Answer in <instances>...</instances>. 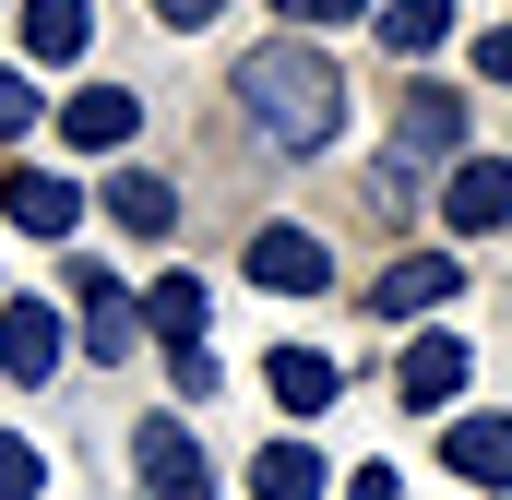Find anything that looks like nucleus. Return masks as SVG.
Instances as JSON below:
<instances>
[{"instance_id": "f257e3e1", "label": "nucleus", "mask_w": 512, "mask_h": 500, "mask_svg": "<svg viewBox=\"0 0 512 500\" xmlns=\"http://www.w3.org/2000/svg\"><path fill=\"white\" fill-rule=\"evenodd\" d=\"M239 108H251L286 155H322V143L346 131V84H334V60H322V48H298V36L274 24V48L239 60Z\"/></svg>"}, {"instance_id": "f03ea898", "label": "nucleus", "mask_w": 512, "mask_h": 500, "mask_svg": "<svg viewBox=\"0 0 512 500\" xmlns=\"http://www.w3.org/2000/svg\"><path fill=\"white\" fill-rule=\"evenodd\" d=\"M131 465H143V500H215V465L179 417H143L131 429Z\"/></svg>"}, {"instance_id": "7ed1b4c3", "label": "nucleus", "mask_w": 512, "mask_h": 500, "mask_svg": "<svg viewBox=\"0 0 512 500\" xmlns=\"http://www.w3.org/2000/svg\"><path fill=\"white\" fill-rule=\"evenodd\" d=\"M251 286H274V298H322V286H334V250L310 239V227H262V239H251Z\"/></svg>"}, {"instance_id": "20e7f679", "label": "nucleus", "mask_w": 512, "mask_h": 500, "mask_svg": "<svg viewBox=\"0 0 512 500\" xmlns=\"http://www.w3.org/2000/svg\"><path fill=\"white\" fill-rule=\"evenodd\" d=\"M441 215H453L465 239H489V227H512V155H465V167L441 179Z\"/></svg>"}, {"instance_id": "39448f33", "label": "nucleus", "mask_w": 512, "mask_h": 500, "mask_svg": "<svg viewBox=\"0 0 512 500\" xmlns=\"http://www.w3.org/2000/svg\"><path fill=\"white\" fill-rule=\"evenodd\" d=\"M465 143V96H441V84H417L405 108H393V179L417 167V155H453Z\"/></svg>"}, {"instance_id": "423d86ee", "label": "nucleus", "mask_w": 512, "mask_h": 500, "mask_svg": "<svg viewBox=\"0 0 512 500\" xmlns=\"http://www.w3.org/2000/svg\"><path fill=\"white\" fill-rule=\"evenodd\" d=\"M0 370H12V381H48V370H60V310L0 298Z\"/></svg>"}, {"instance_id": "0eeeda50", "label": "nucleus", "mask_w": 512, "mask_h": 500, "mask_svg": "<svg viewBox=\"0 0 512 500\" xmlns=\"http://www.w3.org/2000/svg\"><path fill=\"white\" fill-rule=\"evenodd\" d=\"M453 286H465V262H453V250H417V262H393V274H382L370 310H382V322H417V310H441Z\"/></svg>"}, {"instance_id": "6e6552de", "label": "nucleus", "mask_w": 512, "mask_h": 500, "mask_svg": "<svg viewBox=\"0 0 512 500\" xmlns=\"http://www.w3.org/2000/svg\"><path fill=\"white\" fill-rule=\"evenodd\" d=\"M441 465L477 477V489H512V417H453L441 429Z\"/></svg>"}, {"instance_id": "1a4fd4ad", "label": "nucleus", "mask_w": 512, "mask_h": 500, "mask_svg": "<svg viewBox=\"0 0 512 500\" xmlns=\"http://www.w3.org/2000/svg\"><path fill=\"white\" fill-rule=\"evenodd\" d=\"M12 227H24V239H72V227H84V191L48 179V167H24V179H12Z\"/></svg>"}, {"instance_id": "9d476101", "label": "nucleus", "mask_w": 512, "mask_h": 500, "mask_svg": "<svg viewBox=\"0 0 512 500\" xmlns=\"http://www.w3.org/2000/svg\"><path fill=\"white\" fill-rule=\"evenodd\" d=\"M72 310H84V346H96V358H131V334H143V310H131V298L108 286V274H96V262H84V286H72Z\"/></svg>"}, {"instance_id": "9b49d317", "label": "nucleus", "mask_w": 512, "mask_h": 500, "mask_svg": "<svg viewBox=\"0 0 512 500\" xmlns=\"http://www.w3.org/2000/svg\"><path fill=\"white\" fill-rule=\"evenodd\" d=\"M60 131H72V143H84V155H108V143H131V131H143V108H131L120 84H84V96H72V108H60Z\"/></svg>"}, {"instance_id": "f8f14e48", "label": "nucleus", "mask_w": 512, "mask_h": 500, "mask_svg": "<svg viewBox=\"0 0 512 500\" xmlns=\"http://www.w3.org/2000/svg\"><path fill=\"white\" fill-rule=\"evenodd\" d=\"M108 215H120L131 239H167V227H179V191H167L155 167H120V179H108Z\"/></svg>"}, {"instance_id": "ddd939ff", "label": "nucleus", "mask_w": 512, "mask_h": 500, "mask_svg": "<svg viewBox=\"0 0 512 500\" xmlns=\"http://www.w3.org/2000/svg\"><path fill=\"white\" fill-rule=\"evenodd\" d=\"M334 477H322V453L310 441H262V465H251V500H322Z\"/></svg>"}, {"instance_id": "4468645a", "label": "nucleus", "mask_w": 512, "mask_h": 500, "mask_svg": "<svg viewBox=\"0 0 512 500\" xmlns=\"http://www.w3.org/2000/svg\"><path fill=\"white\" fill-rule=\"evenodd\" d=\"M274 405H286V417H322V405H334V358H322V346H274Z\"/></svg>"}, {"instance_id": "2eb2a0df", "label": "nucleus", "mask_w": 512, "mask_h": 500, "mask_svg": "<svg viewBox=\"0 0 512 500\" xmlns=\"http://www.w3.org/2000/svg\"><path fill=\"white\" fill-rule=\"evenodd\" d=\"M84 36H96L84 0H24V48H36V60H84Z\"/></svg>"}, {"instance_id": "dca6fc26", "label": "nucleus", "mask_w": 512, "mask_h": 500, "mask_svg": "<svg viewBox=\"0 0 512 500\" xmlns=\"http://www.w3.org/2000/svg\"><path fill=\"white\" fill-rule=\"evenodd\" d=\"M453 393H465V346H453V334L405 346V405H453Z\"/></svg>"}, {"instance_id": "f3484780", "label": "nucleus", "mask_w": 512, "mask_h": 500, "mask_svg": "<svg viewBox=\"0 0 512 500\" xmlns=\"http://www.w3.org/2000/svg\"><path fill=\"white\" fill-rule=\"evenodd\" d=\"M143 322H155L167 346H203V286H191V274H155V298H143Z\"/></svg>"}, {"instance_id": "a211bd4d", "label": "nucleus", "mask_w": 512, "mask_h": 500, "mask_svg": "<svg viewBox=\"0 0 512 500\" xmlns=\"http://www.w3.org/2000/svg\"><path fill=\"white\" fill-rule=\"evenodd\" d=\"M453 36V0H382V48H441Z\"/></svg>"}, {"instance_id": "6ab92c4d", "label": "nucleus", "mask_w": 512, "mask_h": 500, "mask_svg": "<svg viewBox=\"0 0 512 500\" xmlns=\"http://www.w3.org/2000/svg\"><path fill=\"white\" fill-rule=\"evenodd\" d=\"M48 489V465H36V441L24 429H0V500H36Z\"/></svg>"}, {"instance_id": "aec40b11", "label": "nucleus", "mask_w": 512, "mask_h": 500, "mask_svg": "<svg viewBox=\"0 0 512 500\" xmlns=\"http://www.w3.org/2000/svg\"><path fill=\"white\" fill-rule=\"evenodd\" d=\"M24 131H36V84H24V72H0V143H24Z\"/></svg>"}, {"instance_id": "412c9836", "label": "nucleus", "mask_w": 512, "mask_h": 500, "mask_svg": "<svg viewBox=\"0 0 512 500\" xmlns=\"http://www.w3.org/2000/svg\"><path fill=\"white\" fill-rule=\"evenodd\" d=\"M167 381H179V405H203V393H215V358H203V346H167Z\"/></svg>"}, {"instance_id": "4be33fe9", "label": "nucleus", "mask_w": 512, "mask_h": 500, "mask_svg": "<svg viewBox=\"0 0 512 500\" xmlns=\"http://www.w3.org/2000/svg\"><path fill=\"white\" fill-rule=\"evenodd\" d=\"M370 0H274V24H358Z\"/></svg>"}, {"instance_id": "5701e85b", "label": "nucleus", "mask_w": 512, "mask_h": 500, "mask_svg": "<svg viewBox=\"0 0 512 500\" xmlns=\"http://www.w3.org/2000/svg\"><path fill=\"white\" fill-rule=\"evenodd\" d=\"M477 72H489V84H512V24H501V36H477Z\"/></svg>"}, {"instance_id": "b1692460", "label": "nucleus", "mask_w": 512, "mask_h": 500, "mask_svg": "<svg viewBox=\"0 0 512 500\" xmlns=\"http://www.w3.org/2000/svg\"><path fill=\"white\" fill-rule=\"evenodd\" d=\"M346 500H405V489H393V465H370V477H346Z\"/></svg>"}, {"instance_id": "393cba45", "label": "nucleus", "mask_w": 512, "mask_h": 500, "mask_svg": "<svg viewBox=\"0 0 512 500\" xmlns=\"http://www.w3.org/2000/svg\"><path fill=\"white\" fill-rule=\"evenodd\" d=\"M155 12H167V24H215L227 0H155Z\"/></svg>"}]
</instances>
